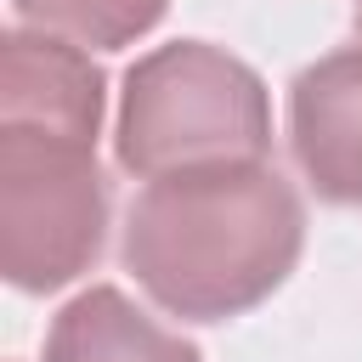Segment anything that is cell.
Segmentation results:
<instances>
[{
	"label": "cell",
	"instance_id": "277c9868",
	"mask_svg": "<svg viewBox=\"0 0 362 362\" xmlns=\"http://www.w3.org/2000/svg\"><path fill=\"white\" fill-rule=\"evenodd\" d=\"M288 147L317 198L362 209V45L311 62L288 85Z\"/></svg>",
	"mask_w": 362,
	"mask_h": 362
},
{
	"label": "cell",
	"instance_id": "7a4b0ae2",
	"mask_svg": "<svg viewBox=\"0 0 362 362\" xmlns=\"http://www.w3.org/2000/svg\"><path fill=\"white\" fill-rule=\"evenodd\" d=\"M119 164L141 181L266 158L272 102L249 62L204 40H175L147 51L124 74L119 96Z\"/></svg>",
	"mask_w": 362,
	"mask_h": 362
},
{
	"label": "cell",
	"instance_id": "5b68a950",
	"mask_svg": "<svg viewBox=\"0 0 362 362\" xmlns=\"http://www.w3.org/2000/svg\"><path fill=\"white\" fill-rule=\"evenodd\" d=\"M102 102V68L85 57V45L45 28H11L0 40V124L96 141Z\"/></svg>",
	"mask_w": 362,
	"mask_h": 362
},
{
	"label": "cell",
	"instance_id": "6da1fadb",
	"mask_svg": "<svg viewBox=\"0 0 362 362\" xmlns=\"http://www.w3.org/2000/svg\"><path fill=\"white\" fill-rule=\"evenodd\" d=\"M305 243L300 192L266 164H204L141 187L124 221V266L187 322L255 311L294 272Z\"/></svg>",
	"mask_w": 362,
	"mask_h": 362
},
{
	"label": "cell",
	"instance_id": "ba28073f",
	"mask_svg": "<svg viewBox=\"0 0 362 362\" xmlns=\"http://www.w3.org/2000/svg\"><path fill=\"white\" fill-rule=\"evenodd\" d=\"M356 34H362V0H356Z\"/></svg>",
	"mask_w": 362,
	"mask_h": 362
},
{
	"label": "cell",
	"instance_id": "3957f363",
	"mask_svg": "<svg viewBox=\"0 0 362 362\" xmlns=\"http://www.w3.org/2000/svg\"><path fill=\"white\" fill-rule=\"evenodd\" d=\"M107 181L96 141L0 124V272L23 294H51L96 266Z\"/></svg>",
	"mask_w": 362,
	"mask_h": 362
},
{
	"label": "cell",
	"instance_id": "8992f818",
	"mask_svg": "<svg viewBox=\"0 0 362 362\" xmlns=\"http://www.w3.org/2000/svg\"><path fill=\"white\" fill-rule=\"evenodd\" d=\"M45 362H204V356L181 334L158 328L130 294L102 283L57 311Z\"/></svg>",
	"mask_w": 362,
	"mask_h": 362
},
{
	"label": "cell",
	"instance_id": "52a82bcc",
	"mask_svg": "<svg viewBox=\"0 0 362 362\" xmlns=\"http://www.w3.org/2000/svg\"><path fill=\"white\" fill-rule=\"evenodd\" d=\"M17 17L28 28H45V34H62L74 45H96V51H113V45H130L141 40L170 0H11Z\"/></svg>",
	"mask_w": 362,
	"mask_h": 362
}]
</instances>
